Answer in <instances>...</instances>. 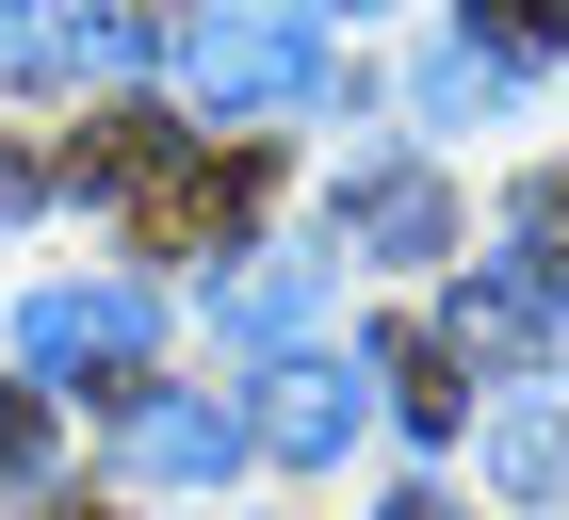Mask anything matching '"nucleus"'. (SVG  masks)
<instances>
[{
    "instance_id": "f257e3e1",
    "label": "nucleus",
    "mask_w": 569,
    "mask_h": 520,
    "mask_svg": "<svg viewBox=\"0 0 569 520\" xmlns=\"http://www.w3.org/2000/svg\"><path fill=\"white\" fill-rule=\"evenodd\" d=\"M82 179L131 196V244H212V228L261 212V163H179L163 114H98V130H82Z\"/></svg>"
},
{
    "instance_id": "f03ea898",
    "label": "nucleus",
    "mask_w": 569,
    "mask_h": 520,
    "mask_svg": "<svg viewBox=\"0 0 569 520\" xmlns=\"http://www.w3.org/2000/svg\"><path fill=\"white\" fill-rule=\"evenodd\" d=\"M179 98L196 114H309L326 98V33L309 17H179Z\"/></svg>"
},
{
    "instance_id": "7ed1b4c3",
    "label": "nucleus",
    "mask_w": 569,
    "mask_h": 520,
    "mask_svg": "<svg viewBox=\"0 0 569 520\" xmlns=\"http://www.w3.org/2000/svg\"><path fill=\"white\" fill-rule=\"evenodd\" d=\"M114 439H131V472H147V488H212V472H244V407L163 390V374L114 390Z\"/></svg>"
},
{
    "instance_id": "20e7f679",
    "label": "nucleus",
    "mask_w": 569,
    "mask_h": 520,
    "mask_svg": "<svg viewBox=\"0 0 569 520\" xmlns=\"http://www.w3.org/2000/svg\"><path fill=\"white\" fill-rule=\"evenodd\" d=\"M17 358H33V374H114V390H131L147 374V293H131V277L33 293V309H17Z\"/></svg>"
},
{
    "instance_id": "39448f33",
    "label": "nucleus",
    "mask_w": 569,
    "mask_h": 520,
    "mask_svg": "<svg viewBox=\"0 0 569 520\" xmlns=\"http://www.w3.org/2000/svg\"><path fill=\"white\" fill-rule=\"evenodd\" d=\"M358 407H375V374H358V358H277V374H261V423H244V439H277V456H342V439H358Z\"/></svg>"
},
{
    "instance_id": "423d86ee",
    "label": "nucleus",
    "mask_w": 569,
    "mask_h": 520,
    "mask_svg": "<svg viewBox=\"0 0 569 520\" xmlns=\"http://www.w3.org/2000/svg\"><path fill=\"white\" fill-rule=\"evenodd\" d=\"M553 326H569V277H553L537 244H505L472 293H456V342H553Z\"/></svg>"
},
{
    "instance_id": "0eeeda50",
    "label": "nucleus",
    "mask_w": 569,
    "mask_h": 520,
    "mask_svg": "<svg viewBox=\"0 0 569 520\" xmlns=\"http://www.w3.org/2000/svg\"><path fill=\"white\" fill-rule=\"evenodd\" d=\"M342 244H375V260H439V244H456V196H439L423 163H391V179H358V196H342Z\"/></svg>"
},
{
    "instance_id": "6e6552de",
    "label": "nucleus",
    "mask_w": 569,
    "mask_h": 520,
    "mask_svg": "<svg viewBox=\"0 0 569 520\" xmlns=\"http://www.w3.org/2000/svg\"><path fill=\"white\" fill-rule=\"evenodd\" d=\"M375 390H391L423 439H456V423H472V374H456V342H439V326H391V342H375Z\"/></svg>"
},
{
    "instance_id": "1a4fd4ad",
    "label": "nucleus",
    "mask_w": 569,
    "mask_h": 520,
    "mask_svg": "<svg viewBox=\"0 0 569 520\" xmlns=\"http://www.w3.org/2000/svg\"><path fill=\"white\" fill-rule=\"evenodd\" d=\"M309 293H326L309 260H244V277H228V326H244V342H293V326H309Z\"/></svg>"
},
{
    "instance_id": "9d476101",
    "label": "nucleus",
    "mask_w": 569,
    "mask_h": 520,
    "mask_svg": "<svg viewBox=\"0 0 569 520\" xmlns=\"http://www.w3.org/2000/svg\"><path fill=\"white\" fill-rule=\"evenodd\" d=\"M179 17H196V0H82V49H114V66H179Z\"/></svg>"
},
{
    "instance_id": "9b49d317",
    "label": "nucleus",
    "mask_w": 569,
    "mask_h": 520,
    "mask_svg": "<svg viewBox=\"0 0 569 520\" xmlns=\"http://www.w3.org/2000/svg\"><path fill=\"white\" fill-rule=\"evenodd\" d=\"M488 472L505 488H569V407H505L488 423Z\"/></svg>"
},
{
    "instance_id": "f8f14e48",
    "label": "nucleus",
    "mask_w": 569,
    "mask_h": 520,
    "mask_svg": "<svg viewBox=\"0 0 569 520\" xmlns=\"http://www.w3.org/2000/svg\"><path fill=\"white\" fill-rule=\"evenodd\" d=\"M521 82V66H488V49H423V114L456 130V114H488V98Z\"/></svg>"
},
{
    "instance_id": "ddd939ff",
    "label": "nucleus",
    "mask_w": 569,
    "mask_h": 520,
    "mask_svg": "<svg viewBox=\"0 0 569 520\" xmlns=\"http://www.w3.org/2000/svg\"><path fill=\"white\" fill-rule=\"evenodd\" d=\"M472 17H488V66H537L569 33V0H472Z\"/></svg>"
},
{
    "instance_id": "4468645a",
    "label": "nucleus",
    "mask_w": 569,
    "mask_h": 520,
    "mask_svg": "<svg viewBox=\"0 0 569 520\" xmlns=\"http://www.w3.org/2000/svg\"><path fill=\"white\" fill-rule=\"evenodd\" d=\"M0 66H33V82H66V33H49V0H0Z\"/></svg>"
},
{
    "instance_id": "2eb2a0df",
    "label": "nucleus",
    "mask_w": 569,
    "mask_h": 520,
    "mask_svg": "<svg viewBox=\"0 0 569 520\" xmlns=\"http://www.w3.org/2000/svg\"><path fill=\"white\" fill-rule=\"evenodd\" d=\"M0 472H49V390H0Z\"/></svg>"
},
{
    "instance_id": "dca6fc26",
    "label": "nucleus",
    "mask_w": 569,
    "mask_h": 520,
    "mask_svg": "<svg viewBox=\"0 0 569 520\" xmlns=\"http://www.w3.org/2000/svg\"><path fill=\"white\" fill-rule=\"evenodd\" d=\"M17 196H33V163H17V147H0V212H17Z\"/></svg>"
},
{
    "instance_id": "f3484780",
    "label": "nucleus",
    "mask_w": 569,
    "mask_h": 520,
    "mask_svg": "<svg viewBox=\"0 0 569 520\" xmlns=\"http://www.w3.org/2000/svg\"><path fill=\"white\" fill-rule=\"evenodd\" d=\"M49 520H114V504H82V488H66V504H49Z\"/></svg>"
},
{
    "instance_id": "a211bd4d",
    "label": "nucleus",
    "mask_w": 569,
    "mask_h": 520,
    "mask_svg": "<svg viewBox=\"0 0 569 520\" xmlns=\"http://www.w3.org/2000/svg\"><path fill=\"white\" fill-rule=\"evenodd\" d=\"M391 520H456V504H391Z\"/></svg>"
},
{
    "instance_id": "6ab92c4d",
    "label": "nucleus",
    "mask_w": 569,
    "mask_h": 520,
    "mask_svg": "<svg viewBox=\"0 0 569 520\" xmlns=\"http://www.w3.org/2000/svg\"><path fill=\"white\" fill-rule=\"evenodd\" d=\"M326 17H375V0H326Z\"/></svg>"
}]
</instances>
